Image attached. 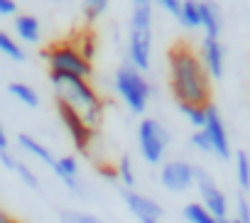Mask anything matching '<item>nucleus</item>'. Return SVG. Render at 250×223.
I'll return each mask as SVG.
<instances>
[{
  "mask_svg": "<svg viewBox=\"0 0 250 223\" xmlns=\"http://www.w3.org/2000/svg\"><path fill=\"white\" fill-rule=\"evenodd\" d=\"M169 88L177 105H199L206 108L211 103V79L199 59V52L191 44L179 42L169 49Z\"/></svg>",
  "mask_w": 250,
  "mask_h": 223,
  "instance_id": "1",
  "label": "nucleus"
},
{
  "mask_svg": "<svg viewBox=\"0 0 250 223\" xmlns=\"http://www.w3.org/2000/svg\"><path fill=\"white\" fill-rule=\"evenodd\" d=\"M49 83L54 91V101L66 105L71 113L81 118L88 130H98L103 121V98L91 86V81L66 74H49Z\"/></svg>",
  "mask_w": 250,
  "mask_h": 223,
  "instance_id": "2",
  "label": "nucleus"
},
{
  "mask_svg": "<svg viewBox=\"0 0 250 223\" xmlns=\"http://www.w3.org/2000/svg\"><path fill=\"white\" fill-rule=\"evenodd\" d=\"M113 86H115V93L120 96V101L125 103V108L133 116H143L147 110L150 98H152V83L147 81V76L143 71L133 69L125 61L118 66V71L113 76Z\"/></svg>",
  "mask_w": 250,
  "mask_h": 223,
  "instance_id": "3",
  "label": "nucleus"
},
{
  "mask_svg": "<svg viewBox=\"0 0 250 223\" xmlns=\"http://www.w3.org/2000/svg\"><path fill=\"white\" fill-rule=\"evenodd\" d=\"M44 59L49 64V74H66V76H79V79H91L93 64L83 59V54L76 49L74 42H57L44 52Z\"/></svg>",
  "mask_w": 250,
  "mask_h": 223,
  "instance_id": "4",
  "label": "nucleus"
},
{
  "mask_svg": "<svg viewBox=\"0 0 250 223\" xmlns=\"http://www.w3.org/2000/svg\"><path fill=\"white\" fill-rule=\"evenodd\" d=\"M138 147L147 164H160L169 147V130L157 118H143L138 125Z\"/></svg>",
  "mask_w": 250,
  "mask_h": 223,
  "instance_id": "5",
  "label": "nucleus"
},
{
  "mask_svg": "<svg viewBox=\"0 0 250 223\" xmlns=\"http://www.w3.org/2000/svg\"><path fill=\"white\" fill-rule=\"evenodd\" d=\"M194 186H196V191H199V196H201L199 203H201L213 218H218L221 223L230 218V216H228V199H226V194L218 189L216 179H213L206 169L196 167V172H194Z\"/></svg>",
  "mask_w": 250,
  "mask_h": 223,
  "instance_id": "6",
  "label": "nucleus"
},
{
  "mask_svg": "<svg viewBox=\"0 0 250 223\" xmlns=\"http://www.w3.org/2000/svg\"><path fill=\"white\" fill-rule=\"evenodd\" d=\"M204 133L211 142V155H216L218 160L228 162L233 157L230 152V138H228V130H226V123L221 118V110L208 103L206 105V123H204Z\"/></svg>",
  "mask_w": 250,
  "mask_h": 223,
  "instance_id": "7",
  "label": "nucleus"
},
{
  "mask_svg": "<svg viewBox=\"0 0 250 223\" xmlns=\"http://www.w3.org/2000/svg\"><path fill=\"white\" fill-rule=\"evenodd\" d=\"M194 172H196V167L187 160H167L160 167V184L167 191L182 194L194 186Z\"/></svg>",
  "mask_w": 250,
  "mask_h": 223,
  "instance_id": "8",
  "label": "nucleus"
},
{
  "mask_svg": "<svg viewBox=\"0 0 250 223\" xmlns=\"http://www.w3.org/2000/svg\"><path fill=\"white\" fill-rule=\"evenodd\" d=\"M128 64L138 71H147L152 64V30L128 27Z\"/></svg>",
  "mask_w": 250,
  "mask_h": 223,
  "instance_id": "9",
  "label": "nucleus"
},
{
  "mask_svg": "<svg viewBox=\"0 0 250 223\" xmlns=\"http://www.w3.org/2000/svg\"><path fill=\"white\" fill-rule=\"evenodd\" d=\"M120 199H123L125 206H128V211L138 218V223H162L165 211L155 199L143 196L135 189H120Z\"/></svg>",
  "mask_w": 250,
  "mask_h": 223,
  "instance_id": "10",
  "label": "nucleus"
},
{
  "mask_svg": "<svg viewBox=\"0 0 250 223\" xmlns=\"http://www.w3.org/2000/svg\"><path fill=\"white\" fill-rule=\"evenodd\" d=\"M54 105H57V113H59V121H62V125L66 128V133H69V138H71V142H74V147L81 152V155H88V147H91V142H93V130H88L83 123H81V118L76 116V113H71V110L66 108V105H62V103H57L54 101Z\"/></svg>",
  "mask_w": 250,
  "mask_h": 223,
  "instance_id": "11",
  "label": "nucleus"
},
{
  "mask_svg": "<svg viewBox=\"0 0 250 223\" xmlns=\"http://www.w3.org/2000/svg\"><path fill=\"white\" fill-rule=\"evenodd\" d=\"M199 59L208 74L211 81H218L226 71V49L221 44V40L216 37H204L201 40V47H199Z\"/></svg>",
  "mask_w": 250,
  "mask_h": 223,
  "instance_id": "12",
  "label": "nucleus"
},
{
  "mask_svg": "<svg viewBox=\"0 0 250 223\" xmlns=\"http://www.w3.org/2000/svg\"><path fill=\"white\" fill-rule=\"evenodd\" d=\"M52 172L59 177V182L71 189V191H79L81 189V182H79V160L74 155H64V157H57Z\"/></svg>",
  "mask_w": 250,
  "mask_h": 223,
  "instance_id": "13",
  "label": "nucleus"
},
{
  "mask_svg": "<svg viewBox=\"0 0 250 223\" xmlns=\"http://www.w3.org/2000/svg\"><path fill=\"white\" fill-rule=\"evenodd\" d=\"M199 15H201V30L204 37H221L223 30V18H221V8L216 3H199Z\"/></svg>",
  "mask_w": 250,
  "mask_h": 223,
  "instance_id": "14",
  "label": "nucleus"
},
{
  "mask_svg": "<svg viewBox=\"0 0 250 223\" xmlns=\"http://www.w3.org/2000/svg\"><path fill=\"white\" fill-rule=\"evenodd\" d=\"M13 25H15L18 42H25V44H37L40 42V37H42V22L35 15H18Z\"/></svg>",
  "mask_w": 250,
  "mask_h": 223,
  "instance_id": "15",
  "label": "nucleus"
},
{
  "mask_svg": "<svg viewBox=\"0 0 250 223\" xmlns=\"http://www.w3.org/2000/svg\"><path fill=\"white\" fill-rule=\"evenodd\" d=\"M18 147L22 150V152H27V155H32V157H37L42 164H47L49 169L54 167V162H57V157L52 155V150L47 147V145H42L37 138H32V135H27V133H20L18 135Z\"/></svg>",
  "mask_w": 250,
  "mask_h": 223,
  "instance_id": "16",
  "label": "nucleus"
},
{
  "mask_svg": "<svg viewBox=\"0 0 250 223\" xmlns=\"http://www.w3.org/2000/svg\"><path fill=\"white\" fill-rule=\"evenodd\" d=\"M152 10H155V5L150 3V0H135L133 10H130L128 27H133V30H152Z\"/></svg>",
  "mask_w": 250,
  "mask_h": 223,
  "instance_id": "17",
  "label": "nucleus"
},
{
  "mask_svg": "<svg viewBox=\"0 0 250 223\" xmlns=\"http://www.w3.org/2000/svg\"><path fill=\"white\" fill-rule=\"evenodd\" d=\"M8 93H10L15 101H20L22 105H27V108H37V105H40V96H37V91H35L30 83L13 81V83H8Z\"/></svg>",
  "mask_w": 250,
  "mask_h": 223,
  "instance_id": "18",
  "label": "nucleus"
},
{
  "mask_svg": "<svg viewBox=\"0 0 250 223\" xmlns=\"http://www.w3.org/2000/svg\"><path fill=\"white\" fill-rule=\"evenodd\" d=\"M115 182L120 184V189H135V167L128 155L115 162Z\"/></svg>",
  "mask_w": 250,
  "mask_h": 223,
  "instance_id": "19",
  "label": "nucleus"
},
{
  "mask_svg": "<svg viewBox=\"0 0 250 223\" xmlns=\"http://www.w3.org/2000/svg\"><path fill=\"white\" fill-rule=\"evenodd\" d=\"M235 182H238L240 194L250 191V157L243 150L235 152Z\"/></svg>",
  "mask_w": 250,
  "mask_h": 223,
  "instance_id": "20",
  "label": "nucleus"
},
{
  "mask_svg": "<svg viewBox=\"0 0 250 223\" xmlns=\"http://www.w3.org/2000/svg\"><path fill=\"white\" fill-rule=\"evenodd\" d=\"M0 54H5L10 61H18V64H22V61L27 59L22 44H20L15 37H10L8 32H3V30H0Z\"/></svg>",
  "mask_w": 250,
  "mask_h": 223,
  "instance_id": "21",
  "label": "nucleus"
},
{
  "mask_svg": "<svg viewBox=\"0 0 250 223\" xmlns=\"http://www.w3.org/2000/svg\"><path fill=\"white\" fill-rule=\"evenodd\" d=\"M177 22L187 30H201V15H199L196 0H182V15Z\"/></svg>",
  "mask_w": 250,
  "mask_h": 223,
  "instance_id": "22",
  "label": "nucleus"
},
{
  "mask_svg": "<svg viewBox=\"0 0 250 223\" xmlns=\"http://www.w3.org/2000/svg\"><path fill=\"white\" fill-rule=\"evenodd\" d=\"M184 218H187V223H221L218 218H213L199 201H191V203H187L184 206Z\"/></svg>",
  "mask_w": 250,
  "mask_h": 223,
  "instance_id": "23",
  "label": "nucleus"
},
{
  "mask_svg": "<svg viewBox=\"0 0 250 223\" xmlns=\"http://www.w3.org/2000/svg\"><path fill=\"white\" fill-rule=\"evenodd\" d=\"M182 116L194 125V130H204V123H206V108H199V105H179Z\"/></svg>",
  "mask_w": 250,
  "mask_h": 223,
  "instance_id": "24",
  "label": "nucleus"
},
{
  "mask_svg": "<svg viewBox=\"0 0 250 223\" xmlns=\"http://www.w3.org/2000/svg\"><path fill=\"white\" fill-rule=\"evenodd\" d=\"M105 10H108V0H86L83 3V18L88 25H93Z\"/></svg>",
  "mask_w": 250,
  "mask_h": 223,
  "instance_id": "25",
  "label": "nucleus"
},
{
  "mask_svg": "<svg viewBox=\"0 0 250 223\" xmlns=\"http://www.w3.org/2000/svg\"><path fill=\"white\" fill-rule=\"evenodd\" d=\"M13 172L20 177V182H22L25 186H30V189H35V191L40 189V177H37V174H35L25 162H20V157H18V164H15V169H13Z\"/></svg>",
  "mask_w": 250,
  "mask_h": 223,
  "instance_id": "26",
  "label": "nucleus"
},
{
  "mask_svg": "<svg viewBox=\"0 0 250 223\" xmlns=\"http://www.w3.org/2000/svg\"><path fill=\"white\" fill-rule=\"evenodd\" d=\"M233 221L250 223V201L245 199V194H238L235 196V216H233Z\"/></svg>",
  "mask_w": 250,
  "mask_h": 223,
  "instance_id": "27",
  "label": "nucleus"
},
{
  "mask_svg": "<svg viewBox=\"0 0 250 223\" xmlns=\"http://www.w3.org/2000/svg\"><path fill=\"white\" fill-rule=\"evenodd\" d=\"M62 223H103L98 216L91 213H79V211H64L62 213Z\"/></svg>",
  "mask_w": 250,
  "mask_h": 223,
  "instance_id": "28",
  "label": "nucleus"
},
{
  "mask_svg": "<svg viewBox=\"0 0 250 223\" xmlns=\"http://www.w3.org/2000/svg\"><path fill=\"white\" fill-rule=\"evenodd\" d=\"M76 44V49L83 54V59H93V54H96V40H93V35H86V37H81L79 42H74Z\"/></svg>",
  "mask_w": 250,
  "mask_h": 223,
  "instance_id": "29",
  "label": "nucleus"
},
{
  "mask_svg": "<svg viewBox=\"0 0 250 223\" xmlns=\"http://www.w3.org/2000/svg\"><path fill=\"white\" fill-rule=\"evenodd\" d=\"M189 142H191V147H196L199 152L211 155V142H208V138H206V133H204V130H194V133H191V138H189Z\"/></svg>",
  "mask_w": 250,
  "mask_h": 223,
  "instance_id": "30",
  "label": "nucleus"
},
{
  "mask_svg": "<svg viewBox=\"0 0 250 223\" xmlns=\"http://www.w3.org/2000/svg\"><path fill=\"white\" fill-rule=\"evenodd\" d=\"M157 5L165 13H169L174 20H179V15H182V0H157Z\"/></svg>",
  "mask_w": 250,
  "mask_h": 223,
  "instance_id": "31",
  "label": "nucleus"
},
{
  "mask_svg": "<svg viewBox=\"0 0 250 223\" xmlns=\"http://www.w3.org/2000/svg\"><path fill=\"white\" fill-rule=\"evenodd\" d=\"M0 15H15L18 18V5L13 0H0Z\"/></svg>",
  "mask_w": 250,
  "mask_h": 223,
  "instance_id": "32",
  "label": "nucleus"
},
{
  "mask_svg": "<svg viewBox=\"0 0 250 223\" xmlns=\"http://www.w3.org/2000/svg\"><path fill=\"white\" fill-rule=\"evenodd\" d=\"M0 162H3V167H5V169H15V164H18V157H13L8 150H3V152H0Z\"/></svg>",
  "mask_w": 250,
  "mask_h": 223,
  "instance_id": "33",
  "label": "nucleus"
},
{
  "mask_svg": "<svg viewBox=\"0 0 250 223\" xmlns=\"http://www.w3.org/2000/svg\"><path fill=\"white\" fill-rule=\"evenodd\" d=\"M8 145H10V140H8V135H5L3 125H0V152H3V150H8Z\"/></svg>",
  "mask_w": 250,
  "mask_h": 223,
  "instance_id": "34",
  "label": "nucleus"
},
{
  "mask_svg": "<svg viewBox=\"0 0 250 223\" xmlns=\"http://www.w3.org/2000/svg\"><path fill=\"white\" fill-rule=\"evenodd\" d=\"M0 223H18V221H15V218H10L3 208H0Z\"/></svg>",
  "mask_w": 250,
  "mask_h": 223,
  "instance_id": "35",
  "label": "nucleus"
},
{
  "mask_svg": "<svg viewBox=\"0 0 250 223\" xmlns=\"http://www.w3.org/2000/svg\"><path fill=\"white\" fill-rule=\"evenodd\" d=\"M223 223H238V221H233V218H228V221H223Z\"/></svg>",
  "mask_w": 250,
  "mask_h": 223,
  "instance_id": "36",
  "label": "nucleus"
}]
</instances>
